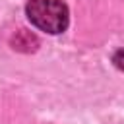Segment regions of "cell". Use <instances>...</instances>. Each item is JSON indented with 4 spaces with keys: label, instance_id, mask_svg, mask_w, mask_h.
I'll list each match as a JSON object with an SVG mask.
<instances>
[{
    "label": "cell",
    "instance_id": "obj_1",
    "mask_svg": "<svg viewBox=\"0 0 124 124\" xmlns=\"http://www.w3.org/2000/svg\"><path fill=\"white\" fill-rule=\"evenodd\" d=\"M27 19L41 31L58 35L66 31L70 14L62 0H29L25 6Z\"/></svg>",
    "mask_w": 124,
    "mask_h": 124
},
{
    "label": "cell",
    "instance_id": "obj_2",
    "mask_svg": "<svg viewBox=\"0 0 124 124\" xmlns=\"http://www.w3.org/2000/svg\"><path fill=\"white\" fill-rule=\"evenodd\" d=\"M112 62H114V66H116L118 70H122V72H124V46H122V48H118V50L112 54Z\"/></svg>",
    "mask_w": 124,
    "mask_h": 124
}]
</instances>
